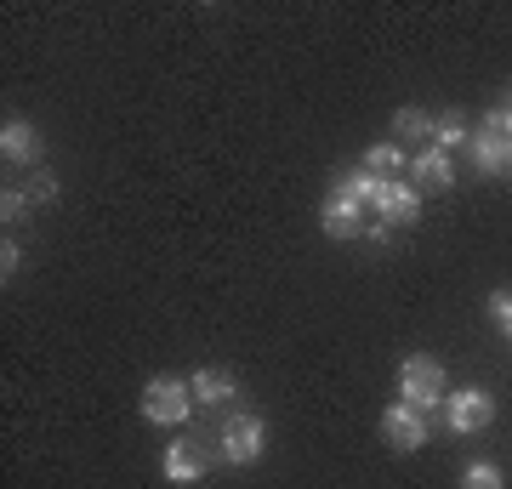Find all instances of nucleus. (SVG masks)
<instances>
[{"mask_svg": "<svg viewBox=\"0 0 512 489\" xmlns=\"http://www.w3.org/2000/svg\"><path fill=\"white\" fill-rule=\"evenodd\" d=\"M399 399L410 404V410H439L450 393H444V370H439V359H427V353H416V359H404L399 364Z\"/></svg>", "mask_w": 512, "mask_h": 489, "instance_id": "1", "label": "nucleus"}, {"mask_svg": "<svg viewBox=\"0 0 512 489\" xmlns=\"http://www.w3.org/2000/svg\"><path fill=\"white\" fill-rule=\"evenodd\" d=\"M188 410H194V387L183 376H154L143 387V416L154 427H177V421H188Z\"/></svg>", "mask_w": 512, "mask_h": 489, "instance_id": "2", "label": "nucleus"}, {"mask_svg": "<svg viewBox=\"0 0 512 489\" xmlns=\"http://www.w3.org/2000/svg\"><path fill=\"white\" fill-rule=\"evenodd\" d=\"M262 444H268V427H262V416H256V410H239V416L222 421V461L251 467L256 455H262Z\"/></svg>", "mask_w": 512, "mask_h": 489, "instance_id": "3", "label": "nucleus"}, {"mask_svg": "<svg viewBox=\"0 0 512 489\" xmlns=\"http://www.w3.org/2000/svg\"><path fill=\"white\" fill-rule=\"evenodd\" d=\"M444 416H450L456 433H484L495 421V399L484 387H467V393H450V399H444Z\"/></svg>", "mask_w": 512, "mask_h": 489, "instance_id": "4", "label": "nucleus"}, {"mask_svg": "<svg viewBox=\"0 0 512 489\" xmlns=\"http://www.w3.org/2000/svg\"><path fill=\"white\" fill-rule=\"evenodd\" d=\"M370 211H376L382 222H393V228H399V222H416L421 217V188L404 182V177H393V182L376 188V205H370Z\"/></svg>", "mask_w": 512, "mask_h": 489, "instance_id": "5", "label": "nucleus"}, {"mask_svg": "<svg viewBox=\"0 0 512 489\" xmlns=\"http://www.w3.org/2000/svg\"><path fill=\"white\" fill-rule=\"evenodd\" d=\"M382 433H387V444H393V450H421V444H427V416H421V410H410L404 399H393L382 410Z\"/></svg>", "mask_w": 512, "mask_h": 489, "instance_id": "6", "label": "nucleus"}, {"mask_svg": "<svg viewBox=\"0 0 512 489\" xmlns=\"http://www.w3.org/2000/svg\"><path fill=\"white\" fill-rule=\"evenodd\" d=\"M410 177H416V188H427V194H444V188L456 182V160H450L444 148H421L416 160H410Z\"/></svg>", "mask_w": 512, "mask_h": 489, "instance_id": "7", "label": "nucleus"}, {"mask_svg": "<svg viewBox=\"0 0 512 489\" xmlns=\"http://www.w3.org/2000/svg\"><path fill=\"white\" fill-rule=\"evenodd\" d=\"M319 222H325L330 239H359V234H365V205H353V200H342V194H330L325 211H319Z\"/></svg>", "mask_w": 512, "mask_h": 489, "instance_id": "8", "label": "nucleus"}, {"mask_svg": "<svg viewBox=\"0 0 512 489\" xmlns=\"http://www.w3.org/2000/svg\"><path fill=\"white\" fill-rule=\"evenodd\" d=\"M507 160H512V137L478 126L473 131V165H478V171H484V177H501V171H507Z\"/></svg>", "mask_w": 512, "mask_h": 489, "instance_id": "9", "label": "nucleus"}, {"mask_svg": "<svg viewBox=\"0 0 512 489\" xmlns=\"http://www.w3.org/2000/svg\"><path fill=\"white\" fill-rule=\"evenodd\" d=\"M0 154H6L12 165H35L40 160L35 126H29V120H6V126H0Z\"/></svg>", "mask_w": 512, "mask_h": 489, "instance_id": "10", "label": "nucleus"}, {"mask_svg": "<svg viewBox=\"0 0 512 489\" xmlns=\"http://www.w3.org/2000/svg\"><path fill=\"white\" fill-rule=\"evenodd\" d=\"M205 467H211V455L200 444H171L165 450V478L171 484H194V478H205Z\"/></svg>", "mask_w": 512, "mask_h": 489, "instance_id": "11", "label": "nucleus"}, {"mask_svg": "<svg viewBox=\"0 0 512 489\" xmlns=\"http://www.w3.org/2000/svg\"><path fill=\"white\" fill-rule=\"evenodd\" d=\"M188 387H194V399H200V404H228V399H239V381L228 376V370H200Z\"/></svg>", "mask_w": 512, "mask_h": 489, "instance_id": "12", "label": "nucleus"}, {"mask_svg": "<svg viewBox=\"0 0 512 489\" xmlns=\"http://www.w3.org/2000/svg\"><path fill=\"white\" fill-rule=\"evenodd\" d=\"M359 165H365V171H370L376 182H393L399 171H410V160H404V148H399V143H376Z\"/></svg>", "mask_w": 512, "mask_h": 489, "instance_id": "13", "label": "nucleus"}, {"mask_svg": "<svg viewBox=\"0 0 512 489\" xmlns=\"http://www.w3.org/2000/svg\"><path fill=\"white\" fill-rule=\"evenodd\" d=\"M376 188H382V182L370 177L365 165H353V171H342V177H336V194H342V200H353V205H376Z\"/></svg>", "mask_w": 512, "mask_h": 489, "instance_id": "14", "label": "nucleus"}, {"mask_svg": "<svg viewBox=\"0 0 512 489\" xmlns=\"http://www.w3.org/2000/svg\"><path fill=\"white\" fill-rule=\"evenodd\" d=\"M393 131H399L404 143H427V137H433V120H427L421 109H410V103H404V109L393 114Z\"/></svg>", "mask_w": 512, "mask_h": 489, "instance_id": "15", "label": "nucleus"}, {"mask_svg": "<svg viewBox=\"0 0 512 489\" xmlns=\"http://www.w3.org/2000/svg\"><path fill=\"white\" fill-rule=\"evenodd\" d=\"M461 143H467V120H461V114L433 120V148H444V154H450V148H461Z\"/></svg>", "mask_w": 512, "mask_h": 489, "instance_id": "16", "label": "nucleus"}, {"mask_svg": "<svg viewBox=\"0 0 512 489\" xmlns=\"http://www.w3.org/2000/svg\"><path fill=\"white\" fill-rule=\"evenodd\" d=\"M461 489H507V478H501L495 461H473V467L461 472Z\"/></svg>", "mask_w": 512, "mask_h": 489, "instance_id": "17", "label": "nucleus"}, {"mask_svg": "<svg viewBox=\"0 0 512 489\" xmlns=\"http://www.w3.org/2000/svg\"><path fill=\"white\" fill-rule=\"evenodd\" d=\"M29 205H35V200H29L23 188H6V194H0V217H6V222H23V217H29Z\"/></svg>", "mask_w": 512, "mask_h": 489, "instance_id": "18", "label": "nucleus"}, {"mask_svg": "<svg viewBox=\"0 0 512 489\" xmlns=\"http://www.w3.org/2000/svg\"><path fill=\"white\" fill-rule=\"evenodd\" d=\"M490 319L512 336V290H490Z\"/></svg>", "mask_w": 512, "mask_h": 489, "instance_id": "19", "label": "nucleus"}, {"mask_svg": "<svg viewBox=\"0 0 512 489\" xmlns=\"http://www.w3.org/2000/svg\"><path fill=\"white\" fill-rule=\"evenodd\" d=\"M484 131H501V137H512V97L501 103V109L484 114Z\"/></svg>", "mask_w": 512, "mask_h": 489, "instance_id": "20", "label": "nucleus"}, {"mask_svg": "<svg viewBox=\"0 0 512 489\" xmlns=\"http://www.w3.org/2000/svg\"><path fill=\"white\" fill-rule=\"evenodd\" d=\"M29 200H57V177H35L29 182Z\"/></svg>", "mask_w": 512, "mask_h": 489, "instance_id": "21", "label": "nucleus"}, {"mask_svg": "<svg viewBox=\"0 0 512 489\" xmlns=\"http://www.w3.org/2000/svg\"><path fill=\"white\" fill-rule=\"evenodd\" d=\"M365 239L370 245H387L393 239V222H365Z\"/></svg>", "mask_w": 512, "mask_h": 489, "instance_id": "22", "label": "nucleus"}, {"mask_svg": "<svg viewBox=\"0 0 512 489\" xmlns=\"http://www.w3.org/2000/svg\"><path fill=\"white\" fill-rule=\"evenodd\" d=\"M18 262H23V256H18V245H12V239H6V251H0V273H6V279H12V273H18Z\"/></svg>", "mask_w": 512, "mask_h": 489, "instance_id": "23", "label": "nucleus"}, {"mask_svg": "<svg viewBox=\"0 0 512 489\" xmlns=\"http://www.w3.org/2000/svg\"><path fill=\"white\" fill-rule=\"evenodd\" d=\"M507 171H512V160H507Z\"/></svg>", "mask_w": 512, "mask_h": 489, "instance_id": "24", "label": "nucleus"}]
</instances>
